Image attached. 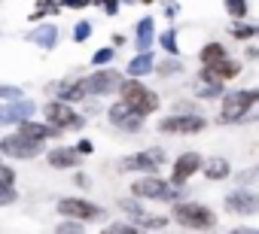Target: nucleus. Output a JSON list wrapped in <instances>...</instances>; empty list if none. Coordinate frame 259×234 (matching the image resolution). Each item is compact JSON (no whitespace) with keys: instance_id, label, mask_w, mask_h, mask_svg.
<instances>
[{"instance_id":"f8f14e48","label":"nucleus","mask_w":259,"mask_h":234,"mask_svg":"<svg viewBox=\"0 0 259 234\" xmlns=\"http://www.w3.org/2000/svg\"><path fill=\"white\" fill-rule=\"evenodd\" d=\"M201 164H204V158H201L198 152H183V155H177L174 164H171V183L183 186L186 180H192L195 173H201Z\"/></svg>"},{"instance_id":"b1692460","label":"nucleus","mask_w":259,"mask_h":234,"mask_svg":"<svg viewBox=\"0 0 259 234\" xmlns=\"http://www.w3.org/2000/svg\"><path fill=\"white\" fill-rule=\"evenodd\" d=\"M119 207H122V213H128V216H132L135 222H138V219H141V216L147 213V210H144V207L138 204V198H125V201H119Z\"/></svg>"},{"instance_id":"423d86ee","label":"nucleus","mask_w":259,"mask_h":234,"mask_svg":"<svg viewBox=\"0 0 259 234\" xmlns=\"http://www.w3.org/2000/svg\"><path fill=\"white\" fill-rule=\"evenodd\" d=\"M55 210H58V216L79 219V222H101V219L107 216L104 207H98V204H92V201H85V198H61Z\"/></svg>"},{"instance_id":"5701e85b","label":"nucleus","mask_w":259,"mask_h":234,"mask_svg":"<svg viewBox=\"0 0 259 234\" xmlns=\"http://www.w3.org/2000/svg\"><path fill=\"white\" fill-rule=\"evenodd\" d=\"M223 58H226V46H220V43H207V46L198 52L201 67H210V64H217V61H223Z\"/></svg>"},{"instance_id":"a211bd4d","label":"nucleus","mask_w":259,"mask_h":234,"mask_svg":"<svg viewBox=\"0 0 259 234\" xmlns=\"http://www.w3.org/2000/svg\"><path fill=\"white\" fill-rule=\"evenodd\" d=\"M55 94H58V100H82V97H89V85H85V79H67V82H58L55 85Z\"/></svg>"},{"instance_id":"2f4dec72","label":"nucleus","mask_w":259,"mask_h":234,"mask_svg":"<svg viewBox=\"0 0 259 234\" xmlns=\"http://www.w3.org/2000/svg\"><path fill=\"white\" fill-rule=\"evenodd\" d=\"M0 97H4V100H16V97H25V94L16 85H0Z\"/></svg>"},{"instance_id":"bb28decb","label":"nucleus","mask_w":259,"mask_h":234,"mask_svg":"<svg viewBox=\"0 0 259 234\" xmlns=\"http://www.w3.org/2000/svg\"><path fill=\"white\" fill-rule=\"evenodd\" d=\"M159 43H162V49H168L171 55H177V34H174V31H165V34L159 37Z\"/></svg>"},{"instance_id":"7c9ffc66","label":"nucleus","mask_w":259,"mask_h":234,"mask_svg":"<svg viewBox=\"0 0 259 234\" xmlns=\"http://www.w3.org/2000/svg\"><path fill=\"white\" fill-rule=\"evenodd\" d=\"M19 198V192L13 189V186H0V207H7V204H13Z\"/></svg>"},{"instance_id":"7ed1b4c3","label":"nucleus","mask_w":259,"mask_h":234,"mask_svg":"<svg viewBox=\"0 0 259 234\" xmlns=\"http://www.w3.org/2000/svg\"><path fill=\"white\" fill-rule=\"evenodd\" d=\"M132 195L138 201H165V204H171V201L183 198V189H177V183H165L156 173H147L132 186Z\"/></svg>"},{"instance_id":"412c9836","label":"nucleus","mask_w":259,"mask_h":234,"mask_svg":"<svg viewBox=\"0 0 259 234\" xmlns=\"http://www.w3.org/2000/svg\"><path fill=\"white\" fill-rule=\"evenodd\" d=\"M201 173H204L210 183H220V180H226V177L232 173V164H229L226 158H207V161L201 164Z\"/></svg>"},{"instance_id":"a878e982","label":"nucleus","mask_w":259,"mask_h":234,"mask_svg":"<svg viewBox=\"0 0 259 234\" xmlns=\"http://www.w3.org/2000/svg\"><path fill=\"white\" fill-rule=\"evenodd\" d=\"M223 4H226V13L232 19H244L247 16V0H223Z\"/></svg>"},{"instance_id":"473e14b6","label":"nucleus","mask_w":259,"mask_h":234,"mask_svg":"<svg viewBox=\"0 0 259 234\" xmlns=\"http://www.w3.org/2000/svg\"><path fill=\"white\" fill-rule=\"evenodd\" d=\"M113 61V49H101V52H95L92 55V64L98 67V64H110Z\"/></svg>"},{"instance_id":"e433bc0d","label":"nucleus","mask_w":259,"mask_h":234,"mask_svg":"<svg viewBox=\"0 0 259 234\" xmlns=\"http://www.w3.org/2000/svg\"><path fill=\"white\" fill-rule=\"evenodd\" d=\"M147 4H150V0H147Z\"/></svg>"},{"instance_id":"9d476101","label":"nucleus","mask_w":259,"mask_h":234,"mask_svg":"<svg viewBox=\"0 0 259 234\" xmlns=\"http://www.w3.org/2000/svg\"><path fill=\"white\" fill-rule=\"evenodd\" d=\"M204 128H207V119H201V115H189V112L168 115V119L159 122V131L162 134H198Z\"/></svg>"},{"instance_id":"f03ea898","label":"nucleus","mask_w":259,"mask_h":234,"mask_svg":"<svg viewBox=\"0 0 259 234\" xmlns=\"http://www.w3.org/2000/svg\"><path fill=\"white\" fill-rule=\"evenodd\" d=\"M171 216H174V222L180 228H189V231H207V228L217 225L213 210L204 207V204H198V201H177L174 210H171Z\"/></svg>"},{"instance_id":"393cba45","label":"nucleus","mask_w":259,"mask_h":234,"mask_svg":"<svg viewBox=\"0 0 259 234\" xmlns=\"http://www.w3.org/2000/svg\"><path fill=\"white\" fill-rule=\"evenodd\" d=\"M180 70H183L180 58H168V61L156 64V73H159V76H174V73H180Z\"/></svg>"},{"instance_id":"c85d7f7f","label":"nucleus","mask_w":259,"mask_h":234,"mask_svg":"<svg viewBox=\"0 0 259 234\" xmlns=\"http://www.w3.org/2000/svg\"><path fill=\"white\" fill-rule=\"evenodd\" d=\"M0 186H16V170L0 161Z\"/></svg>"},{"instance_id":"0eeeda50","label":"nucleus","mask_w":259,"mask_h":234,"mask_svg":"<svg viewBox=\"0 0 259 234\" xmlns=\"http://www.w3.org/2000/svg\"><path fill=\"white\" fill-rule=\"evenodd\" d=\"M0 152L10 155V158H37L43 152V140H31V137L16 131V134L0 140Z\"/></svg>"},{"instance_id":"f3484780","label":"nucleus","mask_w":259,"mask_h":234,"mask_svg":"<svg viewBox=\"0 0 259 234\" xmlns=\"http://www.w3.org/2000/svg\"><path fill=\"white\" fill-rule=\"evenodd\" d=\"M241 73V64L238 61H232L229 55L223 58V61H217V64H210V67H204L198 76H213V79H220V82H229V79H235Z\"/></svg>"},{"instance_id":"dca6fc26","label":"nucleus","mask_w":259,"mask_h":234,"mask_svg":"<svg viewBox=\"0 0 259 234\" xmlns=\"http://www.w3.org/2000/svg\"><path fill=\"white\" fill-rule=\"evenodd\" d=\"M19 134L31 137V140H49V137H58L61 131L52 125V122H34V119H22L19 122Z\"/></svg>"},{"instance_id":"72a5a7b5","label":"nucleus","mask_w":259,"mask_h":234,"mask_svg":"<svg viewBox=\"0 0 259 234\" xmlns=\"http://www.w3.org/2000/svg\"><path fill=\"white\" fill-rule=\"evenodd\" d=\"M89 31H92V28H89V22H79V25H76V31H73V40H79V43H82V40L89 37Z\"/></svg>"},{"instance_id":"39448f33","label":"nucleus","mask_w":259,"mask_h":234,"mask_svg":"<svg viewBox=\"0 0 259 234\" xmlns=\"http://www.w3.org/2000/svg\"><path fill=\"white\" fill-rule=\"evenodd\" d=\"M43 112H46V119L58 128V131H79L82 125H85V119H82V115L67 103V100H49L46 106H43Z\"/></svg>"},{"instance_id":"4be33fe9","label":"nucleus","mask_w":259,"mask_h":234,"mask_svg":"<svg viewBox=\"0 0 259 234\" xmlns=\"http://www.w3.org/2000/svg\"><path fill=\"white\" fill-rule=\"evenodd\" d=\"M55 37H58V28H55V25H40L37 31H31V34H28V40H31V43L46 46V49L55 43Z\"/></svg>"},{"instance_id":"cd10ccee","label":"nucleus","mask_w":259,"mask_h":234,"mask_svg":"<svg viewBox=\"0 0 259 234\" xmlns=\"http://www.w3.org/2000/svg\"><path fill=\"white\" fill-rule=\"evenodd\" d=\"M107 231L110 234H135L138 225H132V222H113V225H107Z\"/></svg>"},{"instance_id":"9b49d317","label":"nucleus","mask_w":259,"mask_h":234,"mask_svg":"<svg viewBox=\"0 0 259 234\" xmlns=\"http://www.w3.org/2000/svg\"><path fill=\"white\" fill-rule=\"evenodd\" d=\"M226 210L235 216H256L259 213V195L250 189H235L226 195Z\"/></svg>"},{"instance_id":"f257e3e1","label":"nucleus","mask_w":259,"mask_h":234,"mask_svg":"<svg viewBox=\"0 0 259 234\" xmlns=\"http://www.w3.org/2000/svg\"><path fill=\"white\" fill-rule=\"evenodd\" d=\"M119 100L128 103L135 112H141L144 119H147V115H153V112L159 109V103H162L159 94H156L153 88H147L144 82H138L135 76H132V79H122V85H119Z\"/></svg>"},{"instance_id":"ddd939ff","label":"nucleus","mask_w":259,"mask_h":234,"mask_svg":"<svg viewBox=\"0 0 259 234\" xmlns=\"http://www.w3.org/2000/svg\"><path fill=\"white\" fill-rule=\"evenodd\" d=\"M85 85H89V94H110V91H119L122 73L119 70H95L92 76H85Z\"/></svg>"},{"instance_id":"f704fd0d","label":"nucleus","mask_w":259,"mask_h":234,"mask_svg":"<svg viewBox=\"0 0 259 234\" xmlns=\"http://www.w3.org/2000/svg\"><path fill=\"white\" fill-rule=\"evenodd\" d=\"M232 34H235L238 40H247V37H253V34H256V28H235Z\"/></svg>"},{"instance_id":"6ab92c4d","label":"nucleus","mask_w":259,"mask_h":234,"mask_svg":"<svg viewBox=\"0 0 259 234\" xmlns=\"http://www.w3.org/2000/svg\"><path fill=\"white\" fill-rule=\"evenodd\" d=\"M156 70V58H153V52L147 49V52H138L132 61H128V76H135V79H141V76H147V73H153Z\"/></svg>"},{"instance_id":"2eb2a0df","label":"nucleus","mask_w":259,"mask_h":234,"mask_svg":"<svg viewBox=\"0 0 259 234\" xmlns=\"http://www.w3.org/2000/svg\"><path fill=\"white\" fill-rule=\"evenodd\" d=\"M46 161H49V167H55V170L79 167V149H73V146H55V149H49Z\"/></svg>"},{"instance_id":"6e6552de","label":"nucleus","mask_w":259,"mask_h":234,"mask_svg":"<svg viewBox=\"0 0 259 234\" xmlns=\"http://www.w3.org/2000/svg\"><path fill=\"white\" fill-rule=\"evenodd\" d=\"M165 161V152L162 149H144V152H135V155H125L119 158V170H141V173H156Z\"/></svg>"},{"instance_id":"c9c22d12","label":"nucleus","mask_w":259,"mask_h":234,"mask_svg":"<svg viewBox=\"0 0 259 234\" xmlns=\"http://www.w3.org/2000/svg\"><path fill=\"white\" fill-rule=\"evenodd\" d=\"M76 149H79V155H85V152H92V143H89V140H82Z\"/></svg>"},{"instance_id":"20e7f679","label":"nucleus","mask_w":259,"mask_h":234,"mask_svg":"<svg viewBox=\"0 0 259 234\" xmlns=\"http://www.w3.org/2000/svg\"><path fill=\"white\" fill-rule=\"evenodd\" d=\"M256 103H259V88H244V91H229V94H223L220 122H226V125L241 122Z\"/></svg>"},{"instance_id":"1a4fd4ad","label":"nucleus","mask_w":259,"mask_h":234,"mask_svg":"<svg viewBox=\"0 0 259 234\" xmlns=\"http://www.w3.org/2000/svg\"><path fill=\"white\" fill-rule=\"evenodd\" d=\"M107 115H110V125L113 128H119V131H125V134H135V131H141L144 128V115L141 112H135L128 103H113L110 109H107Z\"/></svg>"},{"instance_id":"4468645a","label":"nucleus","mask_w":259,"mask_h":234,"mask_svg":"<svg viewBox=\"0 0 259 234\" xmlns=\"http://www.w3.org/2000/svg\"><path fill=\"white\" fill-rule=\"evenodd\" d=\"M34 100H25V97H16L13 103L0 106V125H19L22 119H31L34 115Z\"/></svg>"},{"instance_id":"c756f323","label":"nucleus","mask_w":259,"mask_h":234,"mask_svg":"<svg viewBox=\"0 0 259 234\" xmlns=\"http://www.w3.org/2000/svg\"><path fill=\"white\" fill-rule=\"evenodd\" d=\"M58 231H61V234H79V231H82V222H79V219H64V222L58 225Z\"/></svg>"},{"instance_id":"aec40b11","label":"nucleus","mask_w":259,"mask_h":234,"mask_svg":"<svg viewBox=\"0 0 259 234\" xmlns=\"http://www.w3.org/2000/svg\"><path fill=\"white\" fill-rule=\"evenodd\" d=\"M153 43H156V25H153V19H141V22H138V34H135L138 52L153 49Z\"/></svg>"}]
</instances>
